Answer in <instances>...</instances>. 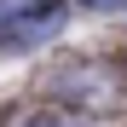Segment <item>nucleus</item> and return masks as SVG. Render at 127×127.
Returning a JSON list of instances; mask_svg holds the SVG:
<instances>
[{
  "label": "nucleus",
  "mask_w": 127,
  "mask_h": 127,
  "mask_svg": "<svg viewBox=\"0 0 127 127\" xmlns=\"http://www.w3.org/2000/svg\"><path fill=\"white\" fill-rule=\"evenodd\" d=\"M81 6H93V12H116V6H127V0H81Z\"/></svg>",
  "instance_id": "3"
},
{
  "label": "nucleus",
  "mask_w": 127,
  "mask_h": 127,
  "mask_svg": "<svg viewBox=\"0 0 127 127\" xmlns=\"http://www.w3.org/2000/svg\"><path fill=\"white\" fill-rule=\"evenodd\" d=\"M52 0H0V12L6 17H35V12H46Z\"/></svg>",
  "instance_id": "1"
},
{
  "label": "nucleus",
  "mask_w": 127,
  "mask_h": 127,
  "mask_svg": "<svg viewBox=\"0 0 127 127\" xmlns=\"http://www.w3.org/2000/svg\"><path fill=\"white\" fill-rule=\"evenodd\" d=\"M23 127H81V121H69V116H58V110H40V116H29Z\"/></svg>",
  "instance_id": "2"
}]
</instances>
